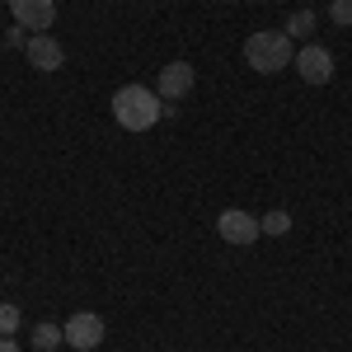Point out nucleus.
Returning <instances> with one entry per match:
<instances>
[{"label": "nucleus", "mask_w": 352, "mask_h": 352, "mask_svg": "<svg viewBox=\"0 0 352 352\" xmlns=\"http://www.w3.org/2000/svg\"><path fill=\"white\" fill-rule=\"evenodd\" d=\"M160 113H164V99L155 89H146V85H122L113 94V118L127 132H151L160 122Z\"/></svg>", "instance_id": "obj_1"}, {"label": "nucleus", "mask_w": 352, "mask_h": 352, "mask_svg": "<svg viewBox=\"0 0 352 352\" xmlns=\"http://www.w3.org/2000/svg\"><path fill=\"white\" fill-rule=\"evenodd\" d=\"M244 61L258 71V76H277L296 61V43L282 33V28H258L244 38Z\"/></svg>", "instance_id": "obj_2"}, {"label": "nucleus", "mask_w": 352, "mask_h": 352, "mask_svg": "<svg viewBox=\"0 0 352 352\" xmlns=\"http://www.w3.org/2000/svg\"><path fill=\"white\" fill-rule=\"evenodd\" d=\"M61 333H66V343L76 352H94L104 343V320H99L94 310H80V315H71V320L61 324Z\"/></svg>", "instance_id": "obj_3"}, {"label": "nucleus", "mask_w": 352, "mask_h": 352, "mask_svg": "<svg viewBox=\"0 0 352 352\" xmlns=\"http://www.w3.org/2000/svg\"><path fill=\"white\" fill-rule=\"evenodd\" d=\"M292 66L300 71V80H305V85H329V80H333V52L320 47V43H305Z\"/></svg>", "instance_id": "obj_4"}, {"label": "nucleus", "mask_w": 352, "mask_h": 352, "mask_svg": "<svg viewBox=\"0 0 352 352\" xmlns=\"http://www.w3.org/2000/svg\"><path fill=\"white\" fill-rule=\"evenodd\" d=\"M217 230L226 244H240V249H249V244L258 240L263 230H258V217H249V212H240V207H226L217 217Z\"/></svg>", "instance_id": "obj_5"}, {"label": "nucleus", "mask_w": 352, "mask_h": 352, "mask_svg": "<svg viewBox=\"0 0 352 352\" xmlns=\"http://www.w3.org/2000/svg\"><path fill=\"white\" fill-rule=\"evenodd\" d=\"M192 85H197V71H192V61H169V66H160V94L164 104H174V99H188Z\"/></svg>", "instance_id": "obj_6"}, {"label": "nucleus", "mask_w": 352, "mask_h": 352, "mask_svg": "<svg viewBox=\"0 0 352 352\" xmlns=\"http://www.w3.org/2000/svg\"><path fill=\"white\" fill-rule=\"evenodd\" d=\"M10 14L19 28H33V33H47L56 19V0H10Z\"/></svg>", "instance_id": "obj_7"}, {"label": "nucleus", "mask_w": 352, "mask_h": 352, "mask_svg": "<svg viewBox=\"0 0 352 352\" xmlns=\"http://www.w3.org/2000/svg\"><path fill=\"white\" fill-rule=\"evenodd\" d=\"M24 52H28V61H33L38 71H61V61H66V52H61V43H56L52 33H33Z\"/></svg>", "instance_id": "obj_8"}, {"label": "nucleus", "mask_w": 352, "mask_h": 352, "mask_svg": "<svg viewBox=\"0 0 352 352\" xmlns=\"http://www.w3.org/2000/svg\"><path fill=\"white\" fill-rule=\"evenodd\" d=\"M282 33H287L292 43H296V38H310V33H315V10H296V14L287 19V28H282Z\"/></svg>", "instance_id": "obj_9"}, {"label": "nucleus", "mask_w": 352, "mask_h": 352, "mask_svg": "<svg viewBox=\"0 0 352 352\" xmlns=\"http://www.w3.org/2000/svg\"><path fill=\"white\" fill-rule=\"evenodd\" d=\"M56 343H66L61 324H52V320H47V324H38V329H33V348H38V352H52Z\"/></svg>", "instance_id": "obj_10"}, {"label": "nucleus", "mask_w": 352, "mask_h": 352, "mask_svg": "<svg viewBox=\"0 0 352 352\" xmlns=\"http://www.w3.org/2000/svg\"><path fill=\"white\" fill-rule=\"evenodd\" d=\"M19 329H24V315H19V305H10V300H5V305H0V338H14Z\"/></svg>", "instance_id": "obj_11"}, {"label": "nucleus", "mask_w": 352, "mask_h": 352, "mask_svg": "<svg viewBox=\"0 0 352 352\" xmlns=\"http://www.w3.org/2000/svg\"><path fill=\"white\" fill-rule=\"evenodd\" d=\"M258 230L263 235H287L292 230V217L287 212H268V217H258Z\"/></svg>", "instance_id": "obj_12"}, {"label": "nucleus", "mask_w": 352, "mask_h": 352, "mask_svg": "<svg viewBox=\"0 0 352 352\" xmlns=\"http://www.w3.org/2000/svg\"><path fill=\"white\" fill-rule=\"evenodd\" d=\"M329 19L338 28H352V0H333V5H329Z\"/></svg>", "instance_id": "obj_13"}, {"label": "nucleus", "mask_w": 352, "mask_h": 352, "mask_svg": "<svg viewBox=\"0 0 352 352\" xmlns=\"http://www.w3.org/2000/svg\"><path fill=\"white\" fill-rule=\"evenodd\" d=\"M5 47H28V33L24 28H10V33H5Z\"/></svg>", "instance_id": "obj_14"}, {"label": "nucleus", "mask_w": 352, "mask_h": 352, "mask_svg": "<svg viewBox=\"0 0 352 352\" xmlns=\"http://www.w3.org/2000/svg\"><path fill=\"white\" fill-rule=\"evenodd\" d=\"M0 352H19V343L14 338H0Z\"/></svg>", "instance_id": "obj_15"}]
</instances>
